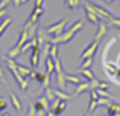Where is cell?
<instances>
[{
    "mask_svg": "<svg viewBox=\"0 0 120 116\" xmlns=\"http://www.w3.org/2000/svg\"><path fill=\"white\" fill-rule=\"evenodd\" d=\"M84 28V21L82 20H78L76 23L73 24V26L70 28L68 31H65V32H62L59 37H55V38H50V44H62V43H67L70 41L71 38H73L75 35H76V32H79V31Z\"/></svg>",
    "mask_w": 120,
    "mask_h": 116,
    "instance_id": "6da1fadb",
    "label": "cell"
},
{
    "mask_svg": "<svg viewBox=\"0 0 120 116\" xmlns=\"http://www.w3.org/2000/svg\"><path fill=\"white\" fill-rule=\"evenodd\" d=\"M15 63H17V61H14V60H11V58H6V66H8L11 75L15 78V81H17L18 86H20V89H21V90H26L27 87H29V83L26 81V78H23V76H21V75L17 72V69H15Z\"/></svg>",
    "mask_w": 120,
    "mask_h": 116,
    "instance_id": "7a4b0ae2",
    "label": "cell"
},
{
    "mask_svg": "<svg viewBox=\"0 0 120 116\" xmlns=\"http://www.w3.org/2000/svg\"><path fill=\"white\" fill-rule=\"evenodd\" d=\"M84 3L88 6V8L91 9V11L94 12V14L97 15V17H102V18H105V20H108V21H111L112 18H116L114 15L111 14L109 11H106V9H103L102 6H99V5H96V3H91L90 0H84Z\"/></svg>",
    "mask_w": 120,
    "mask_h": 116,
    "instance_id": "3957f363",
    "label": "cell"
},
{
    "mask_svg": "<svg viewBox=\"0 0 120 116\" xmlns=\"http://www.w3.org/2000/svg\"><path fill=\"white\" fill-rule=\"evenodd\" d=\"M65 23H67V18H62V20H59V21H56V23L50 24V26L46 29V32L49 34V35H53L52 38L59 37L62 32H64V29H65Z\"/></svg>",
    "mask_w": 120,
    "mask_h": 116,
    "instance_id": "277c9868",
    "label": "cell"
},
{
    "mask_svg": "<svg viewBox=\"0 0 120 116\" xmlns=\"http://www.w3.org/2000/svg\"><path fill=\"white\" fill-rule=\"evenodd\" d=\"M55 61V73H56V80H58V86L61 90H65V84H67V81H65V72L62 70L61 67V61L58 60H53Z\"/></svg>",
    "mask_w": 120,
    "mask_h": 116,
    "instance_id": "5b68a950",
    "label": "cell"
},
{
    "mask_svg": "<svg viewBox=\"0 0 120 116\" xmlns=\"http://www.w3.org/2000/svg\"><path fill=\"white\" fill-rule=\"evenodd\" d=\"M97 48H99V41L94 40L93 43H90V44L85 48V51L81 54V61H84V60H87V58H94V54H96Z\"/></svg>",
    "mask_w": 120,
    "mask_h": 116,
    "instance_id": "8992f818",
    "label": "cell"
},
{
    "mask_svg": "<svg viewBox=\"0 0 120 116\" xmlns=\"http://www.w3.org/2000/svg\"><path fill=\"white\" fill-rule=\"evenodd\" d=\"M65 108H67V101H62V99H55V101H53L52 112H53V115H55V116L61 115Z\"/></svg>",
    "mask_w": 120,
    "mask_h": 116,
    "instance_id": "52a82bcc",
    "label": "cell"
},
{
    "mask_svg": "<svg viewBox=\"0 0 120 116\" xmlns=\"http://www.w3.org/2000/svg\"><path fill=\"white\" fill-rule=\"evenodd\" d=\"M40 55H41V48H40V46H34V48H32V55H30V66H32V69L38 67Z\"/></svg>",
    "mask_w": 120,
    "mask_h": 116,
    "instance_id": "ba28073f",
    "label": "cell"
},
{
    "mask_svg": "<svg viewBox=\"0 0 120 116\" xmlns=\"http://www.w3.org/2000/svg\"><path fill=\"white\" fill-rule=\"evenodd\" d=\"M29 40V35H27V31L26 29H23L21 31V34H20V37H18V41H17V44L14 46V49H18V51L21 52V48H23V44Z\"/></svg>",
    "mask_w": 120,
    "mask_h": 116,
    "instance_id": "9c48e42d",
    "label": "cell"
},
{
    "mask_svg": "<svg viewBox=\"0 0 120 116\" xmlns=\"http://www.w3.org/2000/svg\"><path fill=\"white\" fill-rule=\"evenodd\" d=\"M117 113H120V105L117 104V102L111 101L109 105L106 107V116H116Z\"/></svg>",
    "mask_w": 120,
    "mask_h": 116,
    "instance_id": "30bf717a",
    "label": "cell"
},
{
    "mask_svg": "<svg viewBox=\"0 0 120 116\" xmlns=\"http://www.w3.org/2000/svg\"><path fill=\"white\" fill-rule=\"evenodd\" d=\"M87 90H91V84L90 81H85V83H81L76 86V90H75V96H79L81 93L87 92Z\"/></svg>",
    "mask_w": 120,
    "mask_h": 116,
    "instance_id": "8fae6325",
    "label": "cell"
},
{
    "mask_svg": "<svg viewBox=\"0 0 120 116\" xmlns=\"http://www.w3.org/2000/svg\"><path fill=\"white\" fill-rule=\"evenodd\" d=\"M15 69H17V72H18V73H20L23 78L30 76V73H32V69H30V67H26V66L18 64V63H15Z\"/></svg>",
    "mask_w": 120,
    "mask_h": 116,
    "instance_id": "7c38bea8",
    "label": "cell"
},
{
    "mask_svg": "<svg viewBox=\"0 0 120 116\" xmlns=\"http://www.w3.org/2000/svg\"><path fill=\"white\" fill-rule=\"evenodd\" d=\"M97 26H99V29H97L96 35H94V40H96V41H100V38H102V37H105L106 31H108V26H106L105 23H100V21H99V24H97Z\"/></svg>",
    "mask_w": 120,
    "mask_h": 116,
    "instance_id": "4fadbf2b",
    "label": "cell"
},
{
    "mask_svg": "<svg viewBox=\"0 0 120 116\" xmlns=\"http://www.w3.org/2000/svg\"><path fill=\"white\" fill-rule=\"evenodd\" d=\"M84 8H85V14H87V18H88V20H90L93 24H99V17H97V15L94 14V12L91 11V9L88 8L85 3H84Z\"/></svg>",
    "mask_w": 120,
    "mask_h": 116,
    "instance_id": "5bb4252c",
    "label": "cell"
},
{
    "mask_svg": "<svg viewBox=\"0 0 120 116\" xmlns=\"http://www.w3.org/2000/svg\"><path fill=\"white\" fill-rule=\"evenodd\" d=\"M53 95H55L56 99H62V101H68V99H71V96L68 95L65 90H61V89H53Z\"/></svg>",
    "mask_w": 120,
    "mask_h": 116,
    "instance_id": "9a60e30c",
    "label": "cell"
},
{
    "mask_svg": "<svg viewBox=\"0 0 120 116\" xmlns=\"http://www.w3.org/2000/svg\"><path fill=\"white\" fill-rule=\"evenodd\" d=\"M52 73H55V61L50 57H46V75L52 76Z\"/></svg>",
    "mask_w": 120,
    "mask_h": 116,
    "instance_id": "2e32d148",
    "label": "cell"
},
{
    "mask_svg": "<svg viewBox=\"0 0 120 116\" xmlns=\"http://www.w3.org/2000/svg\"><path fill=\"white\" fill-rule=\"evenodd\" d=\"M78 73H81V76H84L87 81L96 80V76H94V73H93L91 69H78Z\"/></svg>",
    "mask_w": 120,
    "mask_h": 116,
    "instance_id": "e0dca14e",
    "label": "cell"
},
{
    "mask_svg": "<svg viewBox=\"0 0 120 116\" xmlns=\"http://www.w3.org/2000/svg\"><path fill=\"white\" fill-rule=\"evenodd\" d=\"M11 101H12V104H14V107H15V110H18L20 112L21 108H23V104H21V101H20V98H18L17 95H15L14 92H11Z\"/></svg>",
    "mask_w": 120,
    "mask_h": 116,
    "instance_id": "ac0fdd59",
    "label": "cell"
},
{
    "mask_svg": "<svg viewBox=\"0 0 120 116\" xmlns=\"http://www.w3.org/2000/svg\"><path fill=\"white\" fill-rule=\"evenodd\" d=\"M30 76H32L35 81H38V83H43V84H44V81H46V73H40V72H37V70H32Z\"/></svg>",
    "mask_w": 120,
    "mask_h": 116,
    "instance_id": "d6986e66",
    "label": "cell"
},
{
    "mask_svg": "<svg viewBox=\"0 0 120 116\" xmlns=\"http://www.w3.org/2000/svg\"><path fill=\"white\" fill-rule=\"evenodd\" d=\"M65 81L67 83H71V84H81V80L78 75H71V73H65Z\"/></svg>",
    "mask_w": 120,
    "mask_h": 116,
    "instance_id": "ffe728a7",
    "label": "cell"
},
{
    "mask_svg": "<svg viewBox=\"0 0 120 116\" xmlns=\"http://www.w3.org/2000/svg\"><path fill=\"white\" fill-rule=\"evenodd\" d=\"M65 5H67L71 11L76 12L78 8H79V5H81V0H65Z\"/></svg>",
    "mask_w": 120,
    "mask_h": 116,
    "instance_id": "44dd1931",
    "label": "cell"
},
{
    "mask_svg": "<svg viewBox=\"0 0 120 116\" xmlns=\"http://www.w3.org/2000/svg\"><path fill=\"white\" fill-rule=\"evenodd\" d=\"M11 21H12V17H6L3 21H0V35H2V34L8 29V26H9V23H11Z\"/></svg>",
    "mask_w": 120,
    "mask_h": 116,
    "instance_id": "7402d4cb",
    "label": "cell"
},
{
    "mask_svg": "<svg viewBox=\"0 0 120 116\" xmlns=\"http://www.w3.org/2000/svg\"><path fill=\"white\" fill-rule=\"evenodd\" d=\"M37 101H38L40 104L43 105V108H44V110H46V112H49V108H50V102H49V99H47L46 96H44V95H43V96H40V98L37 99Z\"/></svg>",
    "mask_w": 120,
    "mask_h": 116,
    "instance_id": "603a6c76",
    "label": "cell"
},
{
    "mask_svg": "<svg viewBox=\"0 0 120 116\" xmlns=\"http://www.w3.org/2000/svg\"><path fill=\"white\" fill-rule=\"evenodd\" d=\"M96 107H97V101H96V99H90V104H88L87 110H85V115L93 113V112L96 110Z\"/></svg>",
    "mask_w": 120,
    "mask_h": 116,
    "instance_id": "cb8c5ba5",
    "label": "cell"
},
{
    "mask_svg": "<svg viewBox=\"0 0 120 116\" xmlns=\"http://www.w3.org/2000/svg\"><path fill=\"white\" fill-rule=\"evenodd\" d=\"M44 92H46V95H44V96L49 99V102H53L56 99L55 95H53V89H52V87H46V89H44Z\"/></svg>",
    "mask_w": 120,
    "mask_h": 116,
    "instance_id": "d4e9b609",
    "label": "cell"
},
{
    "mask_svg": "<svg viewBox=\"0 0 120 116\" xmlns=\"http://www.w3.org/2000/svg\"><path fill=\"white\" fill-rule=\"evenodd\" d=\"M96 93L99 98H105V99H111L112 95L109 92H106V90H100V89H96Z\"/></svg>",
    "mask_w": 120,
    "mask_h": 116,
    "instance_id": "484cf974",
    "label": "cell"
},
{
    "mask_svg": "<svg viewBox=\"0 0 120 116\" xmlns=\"http://www.w3.org/2000/svg\"><path fill=\"white\" fill-rule=\"evenodd\" d=\"M91 66H93V58H87V60H84V61L81 63L79 69H90Z\"/></svg>",
    "mask_w": 120,
    "mask_h": 116,
    "instance_id": "4316f807",
    "label": "cell"
},
{
    "mask_svg": "<svg viewBox=\"0 0 120 116\" xmlns=\"http://www.w3.org/2000/svg\"><path fill=\"white\" fill-rule=\"evenodd\" d=\"M109 102H111V99H105V98H99L97 99V105H106V107H108Z\"/></svg>",
    "mask_w": 120,
    "mask_h": 116,
    "instance_id": "83f0119b",
    "label": "cell"
},
{
    "mask_svg": "<svg viewBox=\"0 0 120 116\" xmlns=\"http://www.w3.org/2000/svg\"><path fill=\"white\" fill-rule=\"evenodd\" d=\"M109 87V84L106 83V81H99V87L97 89H100V90H106Z\"/></svg>",
    "mask_w": 120,
    "mask_h": 116,
    "instance_id": "f1b7e54d",
    "label": "cell"
},
{
    "mask_svg": "<svg viewBox=\"0 0 120 116\" xmlns=\"http://www.w3.org/2000/svg\"><path fill=\"white\" fill-rule=\"evenodd\" d=\"M6 107H8V102H6L3 98H0V112L6 110Z\"/></svg>",
    "mask_w": 120,
    "mask_h": 116,
    "instance_id": "f546056e",
    "label": "cell"
},
{
    "mask_svg": "<svg viewBox=\"0 0 120 116\" xmlns=\"http://www.w3.org/2000/svg\"><path fill=\"white\" fill-rule=\"evenodd\" d=\"M109 24H112V26H116V28L120 29V18H112V20L109 21Z\"/></svg>",
    "mask_w": 120,
    "mask_h": 116,
    "instance_id": "4dcf8cb0",
    "label": "cell"
},
{
    "mask_svg": "<svg viewBox=\"0 0 120 116\" xmlns=\"http://www.w3.org/2000/svg\"><path fill=\"white\" fill-rule=\"evenodd\" d=\"M8 3H9V0H2V2H0V11H5Z\"/></svg>",
    "mask_w": 120,
    "mask_h": 116,
    "instance_id": "1f68e13d",
    "label": "cell"
},
{
    "mask_svg": "<svg viewBox=\"0 0 120 116\" xmlns=\"http://www.w3.org/2000/svg\"><path fill=\"white\" fill-rule=\"evenodd\" d=\"M43 3L44 0H35V6H38V8H43Z\"/></svg>",
    "mask_w": 120,
    "mask_h": 116,
    "instance_id": "d6a6232c",
    "label": "cell"
},
{
    "mask_svg": "<svg viewBox=\"0 0 120 116\" xmlns=\"http://www.w3.org/2000/svg\"><path fill=\"white\" fill-rule=\"evenodd\" d=\"M0 80H2L5 84H8V83H6V80H5V76H3V70H2V67H0Z\"/></svg>",
    "mask_w": 120,
    "mask_h": 116,
    "instance_id": "836d02e7",
    "label": "cell"
},
{
    "mask_svg": "<svg viewBox=\"0 0 120 116\" xmlns=\"http://www.w3.org/2000/svg\"><path fill=\"white\" fill-rule=\"evenodd\" d=\"M46 116H55V115H53V112H52V110H49V112L46 113Z\"/></svg>",
    "mask_w": 120,
    "mask_h": 116,
    "instance_id": "e575fe53",
    "label": "cell"
},
{
    "mask_svg": "<svg viewBox=\"0 0 120 116\" xmlns=\"http://www.w3.org/2000/svg\"><path fill=\"white\" fill-rule=\"evenodd\" d=\"M2 116H11V115H9V113H6V112H5V113H3Z\"/></svg>",
    "mask_w": 120,
    "mask_h": 116,
    "instance_id": "d590c367",
    "label": "cell"
},
{
    "mask_svg": "<svg viewBox=\"0 0 120 116\" xmlns=\"http://www.w3.org/2000/svg\"><path fill=\"white\" fill-rule=\"evenodd\" d=\"M105 2H106V3H112V2H114V0H105Z\"/></svg>",
    "mask_w": 120,
    "mask_h": 116,
    "instance_id": "8d00e7d4",
    "label": "cell"
},
{
    "mask_svg": "<svg viewBox=\"0 0 120 116\" xmlns=\"http://www.w3.org/2000/svg\"><path fill=\"white\" fill-rule=\"evenodd\" d=\"M0 58H3V55H2V52H0Z\"/></svg>",
    "mask_w": 120,
    "mask_h": 116,
    "instance_id": "74e56055",
    "label": "cell"
}]
</instances>
